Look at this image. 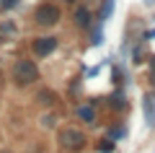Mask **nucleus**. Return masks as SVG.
I'll return each instance as SVG.
<instances>
[{
    "instance_id": "obj_1",
    "label": "nucleus",
    "mask_w": 155,
    "mask_h": 153,
    "mask_svg": "<svg viewBox=\"0 0 155 153\" xmlns=\"http://www.w3.org/2000/svg\"><path fill=\"white\" fill-rule=\"evenodd\" d=\"M8 81H11L13 88H34L39 81H41V70H39V62L31 60V57H16L11 62V70H8Z\"/></svg>"
},
{
    "instance_id": "obj_2",
    "label": "nucleus",
    "mask_w": 155,
    "mask_h": 153,
    "mask_svg": "<svg viewBox=\"0 0 155 153\" xmlns=\"http://www.w3.org/2000/svg\"><path fill=\"white\" fill-rule=\"evenodd\" d=\"M31 21H34V26L44 29V31L60 26L62 23V5L54 3V0H41V3L31 11Z\"/></svg>"
},
{
    "instance_id": "obj_3",
    "label": "nucleus",
    "mask_w": 155,
    "mask_h": 153,
    "mask_svg": "<svg viewBox=\"0 0 155 153\" xmlns=\"http://www.w3.org/2000/svg\"><path fill=\"white\" fill-rule=\"evenodd\" d=\"M57 145L67 153H78L88 145V135H85L83 127L78 125H65V127H57Z\"/></svg>"
},
{
    "instance_id": "obj_4",
    "label": "nucleus",
    "mask_w": 155,
    "mask_h": 153,
    "mask_svg": "<svg viewBox=\"0 0 155 153\" xmlns=\"http://www.w3.org/2000/svg\"><path fill=\"white\" fill-rule=\"evenodd\" d=\"M57 49H60V37L57 34H39V37L31 39V55L36 60H47Z\"/></svg>"
},
{
    "instance_id": "obj_5",
    "label": "nucleus",
    "mask_w": 155,
    "mask_h": 153,
    "mask_svg": "<svg viewBox=\"0 0 155 153\" xmlns=\"http://www.w3.org/2000/svg\"><path fill=\"white\" fill-rule=\"evenodd\" d=\"M70 21H72L75 29L88 31V29L96 26V13L88 8V3H75V5H72V13H70Z\"/></svg>"
},
{
    "instance_id": "obj_6",
    "label": "nucleus",
    "mask_w": 155,
    "mask_h": 153,
    "mask_svg": "<svg viewBox=\"0 0 155 153\" xmlns=\"http://www.w3.org/2000/svg\"><path fill=\"white\" fill-rule=\"evenodd\" d=\"M75 117H78V122H83V125H88V127H93L96 122H98V112H96V101H85V104H80V106H75Z\"/></svg>"
},
{
    "instance_id": "obj_7",
    "label": "nucleus",
    "mask_w": 155,
    "mask_h": 153,
    "mask_svg": "<svg viewBox=\"0 0 155 153\" xmlns=\"http://www.w3.org/2000/svg\"><path fill=\"white\" fill-rule=\"evenodd\" d=\"M18 34H21V26L13 18H3L0 21V44H8L13 39H18Z\"/></svg>"
},
{
    "instance_id": "obj_8",
    "label": "nucleus",
    "mask_w": 155,
    "mask_h": 153,
    "mask_svg": "<svg viewBox=\"0 0 155 153\" xmlns=\"http://www.w3.org/2000/svg\"><path fill=\"white\" fill-rule=\"evenodd\" d=\"M34 101H36L39 106H44V109H54V106L60 104V96H57V91H52V88H39L36 96H34Z\"/></svg>"
},
{
    "instance_id": "obj_9",
    "label": "nucleus",
    "mask_w": 155,
    "mask_h": 153,
    "mask_svg": "<svg viewBox=\"0 0 155 153\" xmlns=\"http://www.w3.org/2000/svg\"><path fill=\"white\" fill-rule=\"evenodd\" d=\"M142 117L147 127H155V91H147L142 96Z\"/></svg>"
},
{
    "instance_id": "obj_10",
    "label": "nucleus",
    "mask_w": 155,
    "mask_h": 153,
    "mask_svg": "<svg viewBox=\"0 0 155 153\" xmlns=\"http://www.w3.org/2000/svg\"><path fill=\"white\" fill-rule=\"evenodd\" d=\"M109 109L116 112V114H122V112L129 109V101H127V93H124V88H116V91L109 96Z\"/></svg>"
},
{
    "instance_id": "obj_11",
    "label": "nucleus",
    "mask_w": 155,
    "mask_h": 153,
    "mask_svg": "<svg viewBox=\"0 0 155 153\" xmlns=\"http://www.w3.org/2000/svg\"><path fill=\"white\" fill-rule=\"evenodd\" d=\"M114 8H116V0H101L98 11H93V13H96V23H101V26H104V23L114 16Z\"/></svg>"
},
{
    "instance_id": "obj_12",
    "label": "nucleus",
    "mask_w": 155,
    "mask_h": 153,
    "mask_svg": "<svg viewBox=\"0 0 155 153\" xmlns=\"http://www.w3.org/2000/svg\"><path fill=\"white\" fill-rule=\"evenodd\" d=\"M39 125L44 127V130H57V114H54V109L44 112V114L39 117Z\"/></svg>"
},
{
    "instance_id": "obj_13",
    "label": "nucleus",
    "mask_w": 155,
    "mask_h": 153,
    "mask_svg": "<svg viewBox=\"0 0 155 153\" xmlns=\"http://www.w3.org/2000/svg\"><path fill=\"white\" fill-rule=\"evenodd\" d=\"M88 34H91V47L104 44V26H101V23H96L93 29H88Z\"/></svg>"
},
{
    "instance_id": "obj_14",
    "label": "nucleus",
    "mask_w": 155,
    "mask_h": 153,
    "mask_svg": "<svg viewBox=\"0 0 155 153\" xmlns=\"http://www.w3.org/2000/svg\"><path fill=\"white\" fill-rule=\"evenodd\" d=\"M106 137H109V140H122V137H127V127L124 125H119V127H109V130H106Z\"/></svg>"
},
{
    "instance_id": "obj_15",
    "label": "nucleus",
    "mask_w": 155,
    "mask_h": 153,
    "mask_svg": "<svg viewBox=\"0 0 155 153\" xmlns=\"http://www.w3.org/2000/svg\"><path fill=\"white\" fill-rule=\"evenodd\" d=\"M98 153H114L116 151V143L114 140H109V137H104V140H98Z\"/></svg>"
},
{
    "instance_id": "obj_16",
    "label": "nucleus",
    "mask_w": 155,
    "mask_h": 153,
    "mask_svg": "<svg viewBox=\"0 0 155 153\" xmlns=\"http://www.w3.org/2000/svg\"><path fill=\"white\" fill-rule=\"evenodd\" d=\"M21 0H0V11H13Z\"/></svg>"
},
{
    "instance_id": "obj_17",
    "label": "nucleus",
    "mask_w": 155,
    "mask_h": 153,
    "mask_svg": "<svg viewBox=\"0 0 155 153\" xmlns=\"http://www.w3.org/2000/svg\"><path fill=\"white\" fill-rule=\"evenodd\" d=\"M140 39H142V42H153V39H155V29H147V31H142V34H140Z\"/></svg>"
},
{
    "instance_id": "obj_18",
    "label": "nucleus",
    "mask_w": 155,
    "mask_h": 153,
    "mask_svg": "<svg viewBox=\"0 0 155 153\" xmlns=\"http://www.w3.org/2000/svg\"><path fill=\"white\" fill-rule=\"evenodd\" d=\"M147 62H150V81L155 83V55H150V57H147Z\"/></svg>"
},
{
    "instance_id": "obj_19",
    "label": "nucleus",
    "mask_w": 155,
    "mask_h": 153,
    "mask_svg": "<svg viewBox=\"0 0 155 153\" xmlns=\"http://www.w3.org/2000/svg\"><path fill=\"white\" fill-rule=\"evenodd\" d=\"M54 3H65V5H70V8H72L75 3H80V0H54Z\"/></svg>"
},
{
    "instance_id": "obj_20",
    "label": "nucleus",
    "mask_w": 155,
    "mask_h": 153,
    "mask_svg": "<svg viewBox=\"0 0 155 153\" xmlns=\"http://www.w3.org/2000/svg\"><path fill=\"white\" fill-rule=\"evenodd\" d=\"M142 3L145 5H155V0H142Z\"/></svg>"
}]
</instances>
